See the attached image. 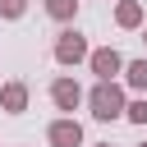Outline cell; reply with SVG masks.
Listing matches in <instances>:
<instances>
[{
	"mask_svg": "<svg viewBox=\"0 0 147 147\" xmlns=\"http://www.w3.org/2000/svg\"><path fill=\"white\" fill-rule=\"evenodd\" d=\"M83 101L92 106V119H101V124L124 115V87L119 83H96L92 92H83Z\"/></svg>",
	"mask_w": 147,
	"mask_h": 147,
	"instance_id": "6da1fadb",
	"label": "cell"
},
{
	"mask_svg": "<svg viewBox=\"0 0 147 147\" xmlns=\"http://www.w3.org/2000/svg\"><path fill=\"white\" fill-rule=\"evenodd\" d=\"M87 64H92L96 83H115V74H124V55H119L115 46H96V51H87Z\"/></svg>",
	"mask_w": 147,
	"mask_h": 147,
	"instance_id": "7a4b0ae2",
	"label": "cell"
},
{
	"mask_svg": "<svg viewBox=\"0 0 147 147\" xmlns=\"http://www.w3.org/2000/svg\"><path fill=\"white\" fill-rule=\"evenodd\" d=\"M87 51H92V46H87V37H83L78 28H69V32L55 37V60H60V64H83Z\"/></svg>",
	"mask_w": 147,
	"mask_h": 147,
	"instance_id": "3957f363",
	"label": "cell"
},
{
	"mask_svg": "<svg viewBox=\"0 0 147 147\" xmlns=\"http://www.w3.org/2000/svg\"><path fill=\"white\" fill-rule=\"evenodd\" d=\"M46 142H51V147H83V124H78L74 115H64V119H51V129H46Z\"/></svg>",
	"mask_w": 147,
	"mask_h": 147,
	"instance_id": "277c9868",
	"label": "cell"
},
{
	"mask_svg": "<svg viewBox=\"0 0 147 147\" xmlns=\"http://www.w3.org/2000/svg\"><path fill=\"white\" fill-rule=\"evenodd\" d=\"M51 101H55L60 110H69V115H74V110L83 106V87H78L74 78H55V83H51Z\"/></svg>",
	"mask_w": 147,
	"mask_h": 147,
	"instance_id": "5b68a950",
	"label": "cell"
},
{
	"mask_svg": "<svg viewBox=\"0 0 147 147\" xmlns=\"http://www.w3.org/2000/svg\"><path fill=\"white\" fill-rule=\"evenodd\" d=\"M0 110H9V115H23L28 110V83L23 78H14V83L0 87Z\"/></svg>",
	"mask_w": 147,
	"mask_h": 147,
	"instance_id": "8992f818",
	"label": "cell"
},
{
	"mask_svg": "<svg viewBox=\"0 0 147 147\" xmlns=\"http://www.w3.org/2000/svg\"><path fill=\"white\" fill-rule=\"evenodd\" d=\"M115 23L119 28H142V5L138 0H119L115 5Z\"/></svg>",
	"mask_w": 147,
	"mask_h": 147,
	"instance_id": "52a82bcc",
	"label": "cell"
},
{
	"mask_svg": "<svg viewBox=\"0 0 147 147\" xmlns=\"http://www.w3.org/2000/svg\"><path fill=\"white\" fill-rule=\"evenodd\" d=\"M124 83L133 92H147V60H129L124 64Z\"/></svg>",
	"mask_w": 147,
	"mask_h": 147,
	"instance_id": "ba28073f",
	"label": "cell"
},
{
	"mask_svg": "<svg viewBox=\"0 0 147 147\" xmlns=\"http://www.w3.org/2000/svg\"><path fill=\"white\" fill-rule=\"evenodd\" d=\"M46 14H51L55 23H69V18L78 14V0H46Z\"/></svg>",
	"mask_w": 147,
	"mask_h": 147,
	"instance_id": "9c48e42d",
	"label": "cell"
},
{
	"mask_svg": "<svg viewBox=\"0 0 147 147\" xmlns=\"http://www.w3.org/2000/svg\"><path fill=\"white\" fill-rule=\"evenodd\" d=\"M124 119H129V124H147V96L124 101Z\"/></svg>",
	"mask_w": 147,
	"mask_h": 147,
	"instance_id": "30bf717a",
	"label": "cell"
},
{
	"mask_svg": "<svg viewBox=\"0 0 147 147\" xmlns=\"http://www.w3.org/2000/svg\"><path fill=\"white\" fill-rule=\"evenodd\" d=\"M28 0H0V18H23Z\"/></svg>",
	"mask_w": 147,
	"mask_h": 147,
	"instance_id": "8fae6325",
	"label": "cell"
},
{
	"mask_svg": "<svg viewBox=\"0 0 147 147\" xmlns=\"http://www.w3.org/2000/svg\"><path fill=\"white\" fill-rule=\"evenodd\" d=\"M96 147H115V142H96Z\"/></svg>",
	"mask_w": 147,
	"mask_h": 147,
	"instance_id": "7c38bea8",
	"label": "cell"
},
{
	"mask_svg": "<svg viewBox=\"0 0 147 147\" xmlns=\"http://www.w3.org/2000/svg\"><path fill=\"white\" fill-rule=\"evenodd\" d=\"M142 41H147V32H142Z\"/></svg>",
	"mask_w": 147,
	"mask_h": 147,
	"instance_id": "4fadbf2b",
	"label": "cell"
},
{
	"mask_svg": "<svg viewBox=\"0 0 147 147\" xmlns=\"http://www.w3.org/2000/svg\"><path fill=\"white\" fill-rule=\"evenodd\" d=\"M142 147H147V142H142Z\"/></svg>",
	"mask_w": 147,
	"mask_h": 147,
	"instance_id": "5bb4252c",
	"label": "cell"
}]
</instances>
